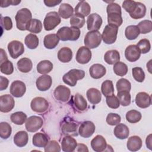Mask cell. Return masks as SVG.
<instances>
[{
  "label": "cell",
  "mask_w": 152,
  "mask_h": 152,
  "mask_svg": "<svg viewBox=\"0 0 152 152\" xmlns=\"http://www.w3.org/2000/svg\"><path fill=\"white\" fill-rule=\"evenodd\" d=\"M107 22L109 24L119 27L123 23L121 8L119 5L113 2L109 3L106 8Z\"/></svg>",
  "instance_id": "6da1fadb"
},
{
  "label": "cell",
  "mask_w": 152,
  "mask_h": 152,
  "mask_svg": "<svg viewBox=\"0 0 152 152\" xmlns=\"http://www.w3.org/2000/svg\"><path fill=\"white\" fill-rule=\"evenodd\" d=\"M80 28L75 27H62L57 31V36L62 41H75L78 39L80 36Z\"/></svg>",
  "instance_id": "7a4b0ae2"
},
{
  "label": "cell",
  "mask_w": 152,
  "mask_h": 152,
  "mask_svg": "<svg viewBox=\"0 0 152 152\" xmlns=\"http://www.w3.org/2000/svg\"><path fill=\"white\" fill-rule=\"evenodd\" d=\"M31 17V12L28 9L24 8L19 10L15 17L17 28L22 31L26 30L27 26L32 19Z\"/></svg>",
  "instance_id": "3957f363"
},
{
  "label": "cell",
  "mask_w": 152,
  "mask_h": 152,
  "mask_svg": "<svg viewBox=\"0 0 152 152\" xmlns=\"http://www.w3.org/2000/svg\"><path fill=\"white\" fill-rule=\"evenodd\" d=\"M84 76L85 72L83 70L72 69L64 75L62 80L66 84L74 87L77 84V81L83 79Z\"/></svg>",
  "instance_id": "277c9868"
},
{
  "label": "cell",
  "mask_w": 152,
  "mask_h": 152,
  "mask_svg": "<svg viewBox=\"0 0 152 152\" xmlns=\"http://www.w3.org/2000/svg\"><path fill=\"white\" fill-rule=\"evenodd\" d=\"M118 31V27L112 24H107L105 26L103 31L102 39L106 44H113L116 40Z\"/></svg>",
  "instance_id": "5b68a950"
},
{
  "label": "cell",
  "mask_w": 152,
  "mask_h": 152,
  "mask_svg": "<svg viewBox=\"0 0 152 152\" xmlns=\"http://www.w3.org/2000/svg\"><path fill=\"white\" fill-rule=\"evenodd\" d=\"M102 41V35L99 31H88L84 40L85 46L89 49H94L97 48Z\"/></svg>",
  "instance_id": "8992f818"
},
{
  "label": "cell",
  "mask_w": 152,
  "mask_h": 152,
  "mask_svg": "<svg viewBox=\"0 0 152 152\" xmlns=\"http://www.w3.org/2000/svg\"><path fill=\"white\" fill-rule=\"evenodd\" d=\"M61 19L58 13L56 11L48 12L44 19L43 26L45 30L50 31L53 30L61 23Z\"/></svg>",
  "instance_id": "52a82bcc"
},
{
  "label": "cell",
  "mask_w": 152,
  "mask_h": 152,
  "mask_svg": "<svg viewBox=\"0 0 152 152\" xmlns=\"http://www.w3.org/2000/svg\"><path fill=\"white\" fill-rule=\"evenodd\" d=\"M30 107L35 112L44 113L49 108V103L43 97H36L31 100Z\"/></svg>",
  "instance_id": "ba28073f"
},
{
  "label": "cell",
  "mask_w": 152,
  "mask_h": 152,
  "mask_svg": "<svg viewBox=\"0 0 152 152\" xmlns=\"http://www.w3.org/2000/svg\"><path fill=\"white\" fill-rule=\"evenodd\" d=\"M7 48L11 57L13 59H17L24 52L23 44L18 40H12L10 42Z\"/></svg>",
  "instance_id": "9c48e42d"
},
{
  "label": "cell",
  "mask_w": 152,
  "mask_h": 152,
  "mask_svg": "<svg viewBox=\"0 0 152 152\" xmlns=\"http://www.w3.org/2000/svg\"><path fill=\"white\" fill-rule=\"evenodd\" d=\"M43 124V120L37 116H31L27 119L25 126L27 131L34 132L39 130Z\"/></svg>",
  "instance_id": "30bf717a"
},
{
  "label": "cell",
  "mask_w": 152,
  "mask_h": 152,
  "mask_svg": "<svg viewBox=\"0 0 152 152\" xmlns=\"http://www.w3.org/2000/svg\"><path fill=\"white\" fill-rule=\"evenodd\" d=\"M15 106L14 98L10 94L2 95L0 97V110L3 113H8L12 110Z\"/></svg>",
  "instance_id": "8fae6325"
},
{
  "label": "cell",
  "mask_w": 152,
  "mask_h": 152,
  "mask_svg": "<svg viewBox=\"0 0 152 152\" xmlns=\"http://www.w3.org/2000/svg\"><path fill=\"white\" fill-rule=\"evenodd\" d=\"M95 129L96 126L93 122L87 121L81 124L78 129V133L81 137L87 138L92 136L95 132Z\"/></svg>",
  "instance_id": "7c38bea8"
},
{
  "label": "cell",
  "mask_w": 152,
  "mask_h": 152,
  "mask_svg": "<svg viewBox=\"0 0 152 152\" xmlns=\"http://www.w3.org/2000/svg\"><path fill=\"white\" fill-rule=\"evenodd\" d=\"M102 24V17L96 13L90 14L87 20V29L89 31H98Z\"/></svg>",
  "instance_id": "4fadbf2b"
},
{
  "label": "cell",
  "mask_w": 152,
  "mask_h": 152,
  "mask_svg": "<svg viewBox=\"0 0 152 152\" xmlns=\"http://www.w3.org/2000/svg\"><path fill=\"white\" fill-rule=\"evenodd\" d=\"M91 58V52L86 46L80 47L76 53V61L81 64H86L89 62Z\"/></svg>",
  "instance_id": "5bb4252c"
},
{
  "label": "cell",
  "mask_w": 152,
  "mask_h": 152,
  "mask_svg": "<svg viewBox=\"0 0 152 152\" xmlns=\"http://www.w3.org/2000/svg\"><path fill=\"white\" fill-rule=\"evenodd\" d=\"M71 91L69 88L65 86L59 85L55 88L53 91L55 98L61 102H65L69 99Z\"/></svg>",
  "instance_id": "9a60e30c"
},
{
  "label": "cell",
  "mask_w": 152,
  "mask_h": 152,
  "mask_svg": "<svg viewBox=\"0 0 152 152\" xmlns=\"http://www.w3.org/2000/svg\"><path fill=\"white\" fill-rule=\"evenodd\" d=\"M10 93L15 97H21L26 93V87L25 84L20 80H15L13 81L10 88Z\"/></svg>",
  "instance_id": "2e32d148"
},
{
  "label": "cell",
  "mask_w": 152,
  "mask_h": 152,
  "mask_svg": "<svg viewBox=\"0 0 152 152\" xmlns=\"http://www.w3.org/2000/svg\"><path fill=\"white\" fill-rule=\"evenodd\" d=\"M141 52L137 45H131L127 46L125 50V56L126 59L131 62H134L139 59Z\"/></svg>",
  "instance_id": "e0dca14e"
},
{
  "label": "cell",
  "mask_w": 152,
  "mask_h": 152,
  "mask_svg": "<svg viewBox=\"0 0 152 152\" xmlns=\"http://www.w3.org/2000/svg\"><path fill=\"white\" fill-rule=\"evenodd\" d=\"M52 84V79L49 75H42L40 76L36 82L37 88L42 91L49 90Z\"/></svg>",
  "instance_id": "ac0fdd59"
},
{
  "label": "cell",
  "mask_w": 152,
  "mask_h": 152,
  "mask_svg": "<svg viewBox=\"0 0 152 152\" xmlns=\"http://www.w3.org/2000/svg\"><path fill=\"white\" fill-rule=\"evenodd\" d=\"M135 102L138 107L145 109L151 105V99L148 93L145 92H140L136 95Z\"/></svg>",
  "instance_id": "d6986e66"
},
{
  "label": "cell",
  "mask_w": 152,
  "mask_h": 152,
  "mask_svg": "<svg viewBox=\"0 0 152 152\" xmlns=\"http://www.w3.org/2000/svg\"><path fill=\"white\" fill-rule=\"evenodd\" d=\"M91 147L94 151L102 152L107 147L106 141L102 135H97L91 140Z\"/></svg>",
  "instance_id": "ffe728a7"
},
{
  "label": "cell",
  "mask_w": 152,
  "mask_h": 152,
  "mask_svg": "<svg viewBox=\"0 0 152 152\" xmlns=\"http://www.w3.org/2000/svg\"><path fill=\"white\" fill-rule=\"evenodd\" d=\"M77 146V141L70 135H66L62 140L61 147L62 151L65 152H72Z\"/></svg>",
  "instance_id": "44dd1931"
},
{
  "label": "cell",
  "mask_w": 152,
  "mask_h": 152,
  "mask_svg": "<svg viewBox=\"0 0 152 152\" xmlns=\"http://www.w3.org/2000/svg\"><path fill=\"white\" fill-rule=\"evenodd\" d=\"M89 73L93 78L99 79L106 74V69L103 65L95 64L90 66L89 69Z\"/></svg>",
  "instance_id": "7402d4cb"
},
{
  "label": "cell",
  "mask_w": 152,
  "mask_h": 152,
  "mask_svg": "<svg viewBox=\"0 0 152 152\" xmlns=\"http://www.w3.org/2000/svg\"><path fill=\"white\" fill-rule=\"evenodd\" d=\"M74 11L75 15L85 17L90 14L91 7L88 2L84 1H81L77 4Z\"/></svg>",
  "instance_id": "603a6c76"
},
{
  "label": "cell",
  "mask_w": 152,
  "mask_h": 152,
  "mask_svg": "<svg viewBox=\"0 0 152 152\" xmlns=\"http://www.w3.org/2000/svg\"><path fill=\"white\" fill-rule=\"evenodd\" d=\"M78 124L72 122L64 123L61 126V131L64 135L70 136H77Z\"/></svg>",
  "instance_id": "cb8c5ba5"
},
{
  "label": "cell",
  "mask_w": 152,
  "mask_h": 152,
  "mask_svg": "<svg viewBox=\"0 0 152 152\" xmlns=\"http://www.w3.org/2000/svg\"><path fill=\"white\" fill-rule=\"evenodd\" d=\"M113 133L117 138L124 140L128 137L129 130L126 125L124 124H118L114 128Z\"/></svg>",
  "instance_id": "d4e9b609"
},
{
  "label": "cell",
  "mask_w": 152,
  "mask_h": 152,
  "mask_svg": "<svg viewBox=\"0 0 152 152\" xmlns=\"http://www.w3.org/2000/svg\"><path fill=\"white\" fill-rule=\"evenodd\" d=\"M142 144V142L141 138L137 135H134L128 138L126 146L129 151H136L141 148Z\"/></svg>",
  "instance_id": "484cf974"
},
{
  "label": "cell",
  "mask_w": 152,
  "mask_h": 152,
  "mask_svg": "<svg viewBox=\"0 0 152 152\" xmlns=\"http://www.w3.org/2000/svg\"><path fill=\"white\" fill-rule=\"evenodd\" d=\"M146 11V7L144 4L136 2V5L132 12L129 14V15L133 19L142 18L145 15Z\"/></svg>",
  "instance_id": "4316f807"
},
{
  "label": "cell",
  "mask_w": 152,
  "mask_h": 152,
  "mask_svg": "<svg viewBox=\"0 0 152 152\" xmlns=\"http://www.w3.org/2000/svg\"><path fill=\"white\" fill-rule=\"evenodd\" d=\"M88 100L93 104H96L100 102L102 99V94L100 91L95 88H89L86 93Z\"/></svg>",
  "instance_id": "83f0119b"
},
{
  "label": "cell",
  "mask_w": 152,
  "mask_h": 152,
  "mask_svg": "<svg viewBox=\"0 0 152 152\" xmlns=\"http://www.w3.org/2000/svg\"><path fill=\"white\" fill-rule=\"evenodd\" d=\"M13 141L17 146L19 147H24L28 141V134L24 131H18L14 136Z\"/></svg>",
  "instance_id": "f1b7e54d"
},
{
  "label": "cell",
  "mask_w": 152,
  "mask_h": 152,
  "mask_svg": "<svg viewBox=\"0 0 152 152\" xmlns=\"http://www.w3.org/2000/svg\"><path fill=\"white\" fill-rule=\"evenodd\" d=\"M59 39L56 34H49L45 36L43 44L45 47L48 49H52L58 45Z\"/></svg>",
  "instance_id": "f546056e"
},
{
  "label": "cell",
  "mask_w": 152,
  "mask_h": 152,
  "mask_svg": "<svg viewBox=\"0 0 152 152\" xmlns=\"http://www.w3.org/2000/svg\"><path fill=\"white\" fill-rule=\"evenodd\" d=\"M73 104L78 111H84L87 108V103L84 97L80 93H77L73 97Z\"/></svg>",
  "instance_id": "4dcf8cb0"
},
{
  "label": "cell",
  "mask_w": 152,
  "mask_h": 152,
  "mask_svg": "<svg viewBox=\"0 0 152 152\" xmlns=\"http://www.w3.org/2000/svg\"><path fill=\"white\" fill-rule=\"evenodd\" d=\"M58 14L61 17L67 19L74 15V9L69 4H61L58 10Z\"/></svg>",
  "instance_id": "1f68e13d"
},
{
  "label": "cell",
  "mask_w": 152,
  "mask_h": 152,
  "mask_svg": "<svg viewBox=\"0 0 152 152\" xmlns=\"http://www.w3.org/2000/svg\"><path fill=\"white\" fill-rule=\"evenodd\" d=\"M48 138L43 133L38 132L36 133L32 139L33 144L37 147H44L48 143Z\"/></svg>",
  "instance_id": "d6a6232c"
},
{
  "label": "cell",
  "mask_w": 152,
  "mask_h": 152,
  "mask_svg": "<svg viewBox=\"0 0 152 152\" xmlns=\"http://www.w3.org/2000/svg\"><path fill=\"white\" fill-rule=\"evenodd\" d=\"M72 58V52L71 49L68 47H64L59 49L58 52V59L63 62H69Z\"/></svg>",
  "instance_id": "836d02e7"
},
{
  "label": "cell",
  "mask_w": 152,
  "mask_h": 152,
  "mask_svg": "<svg viewBox=\"0 0 152 152\" xmlns=\"http://www.w3.org/2000/svg\"><path fill=\"white\" fill-rule=\"evenodd\" d=\"M104 59L107 64L113 65L119 61L120 54L116 50H110L105 53Z\"/></svg>",
  "instance_id": "e575fe53"
},
{
  "label": "cell",
  "mask_w": 152,
  "mask_h": 152,
  "mask_svg": "<svg viewBox=\"0 0 152 152\" xmlns=\"http://www.w3.org/2000/svg\"><path fill=\"white\" fill-rule=\"evenodd\" d=\"M18 69L24 73L30 72L33 67V64L31 61L27 58H23L17 62Z\"/></svg>",
  "instance_id": "d590c367"
},
{
  "label": "cell",
  "mask_w": 152,
  "mask_h": 152,
  "mask_svg": "<svg viewBox=\"0 0 152 152\" xmlns=\"http://www.w3.org/2000/svg\"><path fill=\"white\" fill-rule=\"evenodd\" d=\"M53 69V64L48 60L41 61L37 65V71L41 74H46Z\"/></svg>",
  "instance_id": "8d00e7d4"
},
{
  "label": "cell",
  "mask_w": 152,
  "mask_h": 152,
  "mask_svg": "<svg viewBox=\"0 0 152 152\" xmlns=\"http://www.w3.org/2000/svg\"><path fill=\"white\" fill-rule=\"evenodd\" d=\"M42 29V22L36 18L31 19L27 26L26 30L32 33H39Z\"/></svg>",
  "instance_id": "74e56055"
},
{
  "label": "cell",
  "mask_w": 152,
  "mask_h": 152,
  "mask_svg": "<svg viewBox=\"0 0 152 152\" xmlns=\"http://www.w3.org/2000/svg\"><path fill=\"white\" fill-rule=\"evenodd\" d=\"M24 43L28 48L34 49L39 46V39L36 34L30 33L26 36Z\"/></svg>",
  "instance_id": "f35d334b"
},
{
  "label": "cell",
  "mask_w": 152,
  "mask_h": 152,
  "mask_svg": "<svg viewBox=\"0 0 152 152\" xmlns=\"http://www.w3.org/2000/svg\"><path fill=\"white\" fill-rule=\"evenodd\" d=\"M140 30L137 26L131 25L126 27L125 30V35L128 40H135L140 34Z\"/></svg>",
  "instance_id": "ab89813d"
},
{
  "label": "cell",
  "mask_w": 152,
  "mask_h": 152,
  "mask_svg": "<svg viewBox=\"0 0 152 152\" xmlns=\"http://www.w3.org/2000/svg\"><path fill=\"white\" fill-rule=\"evenodd\" d=\"M10 119L14 124L18 125H21L25 122L27 118L25 113L23 112H17L11 114Z\"/></svg>",
  "instance_id": "60d3db41"
},
{
  "label": "cell",
  "mask_w": 152,
  "mask_h": 152,
  "mask_svg": "<svg viewBox=\"0 0 152 152\" xmlns=\"http://www.w3.org/2000/svg\"><path fill=\"white\" fill-rule=\"evenodd\" d=\"M101 90L103 94L105 97H107L113 94L114 87L113 83L111 80H106L102 84Z\"/></svg>",
  "instance_id": "b9f144b4"
},
{
  "label": "cell",
  "mask_w": 152,
  "mask_h": 152,
  "mask_svg": "<svg viewBox=\"0 0 152 152\" xmlns=\"http://www.w3.org/2000/svg\"><path fill=\"white\" fill-rule=\"evenodd\" d=\"M141 113L136 110H129L126 113V121L131 124L138 122L141 119Z\"/></svg>",
  "instance_id": "7bdbcfd3"
},
{
  "label": "cell",
  "mask_w": 152,
  "mask_h": 152,
  "mask_svg": "<svg viewBox=\"0 0 152 152\" xmlns=\"http://www.w3.org/2000/svg\"><path fill=\"white\" fill-rule=\"evenodd\" d=\"M117 97L121 104L123 106H129L131 103V94L129 91H118Z\"/></svg>",
  "instance_id": "ee69618b"
},
{
  "label": "cell",
  "mask_w": 152,
  "mask_h": 152,
  "mask_svg": "<svg viewBox=\"0 0 152 152\" xmlns=\"http://www.w3.org/2000/svg\"><path fill=\"white\" fill-rule=\"evenodd\" d=\"M12 132V128L11 125L6 122H2L0 124V136L2 139H8Z\"/></svg>",
  "instance_id": "f6af8a7d"
},
{
  "label": "cell",
  "mask_w": 152,
  "mask_h": 152,
  "mask_svg": "<svg viewBox=\"0 0 152 152\" xmlns=\"http://www.w3.org/2000/svg\"><path fill=\"white\" fill-rule=\"evenodd\" d=\"M113 69L115 74L121 77L125 75L128 70L127 65L125 63L119 61L114 64Z\"/></svg>",
  "instance_id": "bcb514c9"
},
{
  "label": "cell",
  "mask_w": 152,
  "mask_h": 152,
  "mask_svg": "<svg viewBox=\"0 0 152 152\" xmlns=\"http://www.w3.org/2000/svg\"><path fill=\"white\" fill-rule=\"evenodd\" d=\"M141 34H146L151 31L152 30V22L150 20H144L140 22L137 26Z\"/></svg>",
  "instance_id": "7dc6e473"
},
{
  "label": "cell",
  "mask_w": 152,
  "mask_h": 152,
  "mask_svg": "<svg viewBox=\"0 0 152 152\" xmlns=\"http://www.w3.org/2000/svg\"><path fill=\"white\" fill-rule=\"evenodd\" d=\"M131 88V83L125 78H121L116 83V89L118 91H129Z\"/></svg>",
  "instance_id": "c3c4849f"
},
{
  "label": "cell",
  "mask_w": 152,
  "mask_h": 152,
  "mask_svg": "<svg viewBox=\"0 0 152 152\" xmlns=\"http://www.w3.org/2000/svg\"><path fill=\"white\" fill-rule=\"evenodd\" d=\"M70 24L71 27L81 28L85 24L84 17L74 14L70 18Z\"/></svg>",
  "instance_id": "681fc988"
},
{
  "label": "cell",
  "mask_w": 152,
  "mask_h": 152,
  "mask_svg": "<svg viewBox=\"0 0 152 152\" xmlns=\"http://www.w3.org/2000/svg\"><path fill=\"white\" fill-rule=\"evenodd\" d=\"M137 46L138 48L140 50L141 53H148L151 49V44L149 40L147 39H141L137 45Z\"/></svg>",
  "instance_id": "f907efd6"
},
{
  "label": "cell",
  "mask_w": 152,
  "mask_h": 152,
  "mask_svg": "<svg viewBox=\"0 0 152 152\" xmlns=\"http://www.w3.org/2000/svg\"><path fill=\"white\" fill-rule=\"evenodd\" d=\"M1 72L5 75H10L12 74L14 71V66L12 63L9 61L7 60L1 63L0 65Z\"/></svg>",
  "instance_id": "816d5d0a"
},
{
  "label": "cell",
  "mask_w": 152,
  "mask_h": 152,
  "mask_svg": "<svg viewBox=\"0 0 152 152\" xmlns=\"http://www.w3.org/2000/svg\"><path fill=\"white\" fill-rule=\"evenodd\" d=\"M134 78L139 83L142 82L145 79V73L141 67H135L132 69Z\"/></svg>",
  "instance_id": "f5cc1de1"
},
{
  "label": "cell",
  "mask_w": 152,
  "mask_h": 152,
  "mask_svg": "<svg viewBox=\"0 0 152 152\" xmlns=\"http://www.w3.org/2000/svg\"><path fill=\"white\" fill-rule=\"evenodd\" d=\"M121 118L119 115L115 113H109L106 119V121L107 124L113 126L120 123Z\"/></svg>",
  "instance_id": "db71d44e"
},
{
  "label": "cell",
  "mask_w": 152,
  "mask_h": 152,
  "mask_svg": "<svg viewBox=\"0 0 152 152\" xmlns=\"http://www.w3.org/2000/svg\"><path fill=\"white\" fill-rule=\"evenodd\" d=\"M106 103L108 107L114 109L118 108L120 106V103L118 97L114 94L106 97Z\"/></svg>",
  "instance_id": "11a10c76"
},
{
  "label": "cell",
  "mask_w": 152,
  "mask_h": 152,
  "mask_svg": "<svg viewBox=\"0 0 152 152\" xmlns=\"http://www.w3.org/2000/svg\"><path fill=\"white\" fill-rule=\"evenodd\" d=\"M61 151V147L59 143L55 140H51L48 142L47 145L45 147V151Z\"/></svg>",
  "instance_id": "9f6ffc18"
},
{
  "label": "cell",
  "mask_w": 152,
  "mask_h": 152,
  "mask_svg": "<svg viewBox=\"0 0 152 152\" xmlns=\"http://www.w3.org/2000/svg\"><path fill=\"white\" fill-rule=\"evenodd\" d=\"M1 27L6 30H10L12 27V22L11 18L10 17H2L1 18Z\"/></svg>",
  "instance_id": "6f0895ef"
},
{
  "label": "cell",
  "mask_w": 152,
  "mask_h": 152,
  "mask_svg": "<svg viewBox=\"0 0 152 152\" xmlns=\"http://www.w3.org/2000/svg\"><path fill=\"white\" fill-rule=\"evenodd\" d=\"M136 5V1L131 0H125L122 3V7L129 14L132 12Z\"/></svg>",
  "instance_id": "680465c9"
},
{
  "label": "cell",
  "mask_w": 152,
  "mask_h": 152,
  "mask_svg": "<svg viewBox=\"0 0 152 152\" xmlns=\"http://www.w3.org/2000/svg\"><path fill=\"white\" fill-rule=\"evenodd\" d=\"M21 2V1H14V0H6V1H2L1 2V7L5 8L7 7L10 5H17Z\"/></svg>",
  "instance_id": "91938a15"
},
{
  "label": "cell",
  "mask_w": 152,
  "mask_h": 152,
  "mask_svg": "<svg viewBox=\"0 0 152 152\" xmlns=\"http://www.w3.org/2000/svg\"><path fill=\"white\" fill-rule=\"evenodd\" d=\"M9 81L8 80L3 76L0 77V90L2 91L5 90L8 86Z\"/></svg>",
  "instance_id": "94428289"
},
{
  "label": "cell",
  "mask_w": 152,
  "mask_h": 152,
  "mask_svg": "<svg viewBox=\"0 0 152 152\" xmlns=\"http://www.w3.org/2000/svg\"><path fill=\"white\" fill-rule=\"evenodd\" d=\"M61 2V1H44V3L47 7H52L57 5L58 4H60Z\"/></svg>",
  "instance_id": "6125c7cd"
},
{
  "label": "cell",
  "mask_w": 152,
  "mask_h": 152,
  "mask_svg": "<svg viewBox=\"0 0 152 152\" xmlns=\"http://www.w3.org/2000/svg\"><path fill=\"white\" fill-rule=\"evenodd\" d=\"M77 147L78 148V149L76 150L77 151H88L87 147L83 144H77Z\"/></svg>",
  "instance_id": "be15d7a7"
},
{
  "label": "cell",
  "mask_w": 152,
  "mask_h": 152,
  "mask_svg": "<svg viewBox=\"0 0 152 152\" xmlns=\"http://www.w3.org/2000/svg\"><path fill=\"white\" fill-rule=\"evenodd\" d=\"M7 60H8V58H7V55L5 52L4 50V49H1V59H0L1 63L3 62L4 61H5Z\"/></svg>",
  "instance_id": "e7e4bbea"
},
{
  "label": "cell",
  "mask_w": 152,
  "mask_h": 152,
  "mask_svg": "<svg viewBox=\"0 0 152 152\" xmlns=\"http://www.w3.org/2000/svg\"><path fill=\"white\" fill-rule=\"evenodd\" d=\"M146 145L151 150V134H150L146 138Z\"/></svg>",
  "instance_id": "03108f58"
}]
</instances>
